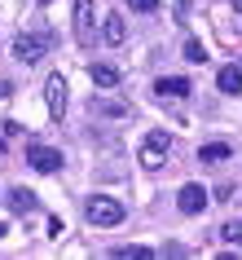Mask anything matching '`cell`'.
I'll return each mask as SVG.
<instances>
[{"label":"cell","mask_w":242,"mask_h":260,"mask_svg":"<svg viewBox=\"0 0 242 260\" xmlns=\"http://www.w3.org/2000/svg\"><path fill=\"white\" fill-rule=\"evenodd\" d=\"M88 75H93L97 88H119V67H110V62H93Z\"/></svg>","instance_id":"cell-9"},{"label":"cell","mask_w":242,"mask_h":260,"mask_svg":"<svg viewBox=\"0 0 242 260\" xmlns=\"http://www.w3.org/2000/svg\"><path fill=\"white\" fill-rule=\"evenodd\" d=\"M9 207H14L18 216H27V212H36V194L22 190V185H14V190H9Z\"/></svg>","instance_id":"cell-11"},{"label":"cell","mask_w":242,"mask_h":260,"mask_svg":"<svg viewBox=\"0 0 242 260\" xmlns=\"http://www.w3.org/2000/svg\"><path fill=\"white\" fill-rule=\"evenodd\" d=\"M229 154H233L229 141H212V146H198V164H225Z\"/></svg>","instance_id":"cell-10"},{"label":"cell","mask_w":242,"mask_h":260,"mask_svg":"<svg viewBox=\"0 0 242 260\" xmlns=\"http://www.w3.org/2000/svg\"><path fill=\"white\" fill-rule=\"evenodd\" d=\"M216 88H220V93H238V88H242V71L238 67H225L220 75H216Z\"/></svg>","instance_id":"cell-13"},{"label":"cell","mask_w":242,"mask_h":260,"mask_svg":"<svg viewBox=\"0 0 242 260\" xmlns=\"http://www.w3.org/2000/svg\"><path fill=\"white\" fill-rule=\"evenodd\" d=\"M97 110H106V115H128V106H119V102H97Z\"/></svg>","instance_id":"cell-18"},{"label":"cell","mask_w":242,"mask_h":260,"mask_svg":"<svg viewBox=\"0 0 242 260\" xmlns=\"http://www.w3.org/2000/svg\"><path fill=\"white\" fill-rule=\"evenodd\" d=\"M167 150H172V137H167L163 128H154V133L146 137V146H141V168H146V172H159Z\"/></svg>","instance_id":"cell-3"},{"label":"cell","mask_w":242,"mask_h":260,"mask_svg":"<svg viewBox=\"0 0 242 260\" xmlns=\"http://www.w3.org/2000/svg\"><path fill=\"white\" fill-rule=\"evenodd\" d=\"M101 36H106V44H123V36H128V27H123V14H106V27H101Z\"/></svg>","instance_id":"cell-12"},{"label":"cell","mask_w":242,"mask_h":260,"mask_svg":"<svg viewBox=\"0 0 242 260\" xmlns=\"http://www.w3.org/2000/svg\"><path fill=\"white\" fill-rule=\"evenodd\" d=\"M207 203H212V199H207V190H202V185H194V181H189V185H181V194H176V207H181L185 216H198Z\"/></svg>","instance_id":"cell-5"},{"label":"cell","mask_w":242,"mask_h":260,"mask_svg":"<svg viewBox=\"0 0 242 260\" xmlns=\"http://www.w3.org/2000/svg\"><path fill=\"white\" fill-rule=\"evenodd\" d=\"M154 93H159V97H189V93H194V84H189L185 75H163V80L154 84Z\"/></svg>","instance_id":"cell-8"},{"label":"cell","mask_w":242,"mask_h":260,"mask_svg":"<svg viewBox=\"0 0 242 260\" xmlns=\"http://www.w3.org/2000/svg\"><path fill=\"white\" fill-rule=\"evenodd\" d=\"M27 164L36 168V172H57V168H62V150H53V146H40V141H31V146H27Z\"/></svg>","instance_id":"cell-4"},{"label":"cell","mask_w":242,"mask_h":260,"mask_svg":"<svg viewBox=\"0 0 242 260\" xmlns=\"http://www.w3.org/2000/svg\"><path fill=\"white\" fill-rule=\"evenodd\" d=\"M75 40L93 44V0H75Z\"/></svg>","instance_id":"cell-7"},{"label":"cell","mask_w":242,"mask_h":260,"mask_svg":"<svg viewBox=\"0 0 242 260\" xmlns=\"http://www.w3.org/2000/svg\"><path fill=\"white\" fill-rule=\"evenodd\" d=\"M185 62H198L202 67V62H207V49H202L198 40H185Z\"/></svg>","instance_id":"cell-15"},{"label":"cell","mask_w":242,"mask_h":260,"mask_svg":"<svg viewBox=\"0 0 242 260\" xmlns=\"http://www.w3.org/2000/svg\"><path fill=\"white\" fill-rule=\"evenodd\" d=\"M229 238V243H242V220H233V225H225V230H220Z\"/></svg>","instance_id":"cell-17"},{"label":"cell","mask_w":242,"mask_h":260,"mask_svg":"<svg viewBox=\"0 0 242 260\" xmlns=\"http://www.w3.org/2000/svg\"><path fill=\"white\" fill-rule=\"evenodd\" d=\"M49 49H53V31H22V36L14 40V57L18 62H40Z\"/></svg>","instance_id":"cell-1"},{"label":"cell","mask_w":242,"mask_h":260,"mask_svg":"<svg viewBox=\"0 0 242 260\" xmlns=\"http://www.w3.org/2000/svg\"><path fill=\"white\" fill-rule=\"evenodd\" d=\"M84 212H88L93 225H119V220H123V203H119V199H110V194H93Z\"/></svg>","instance_id":"cell-2"},{"label":"cell","mask_w":242,"mask_h":260,"mask_svg":"<svg viewBox=\"0 0 242 260\" xmlns=\"http://www.w3.org/2000/svg\"><path fill=\"white\" fill-rule=\"evenodd\" d=\"M44 102H49V115H53V119L66 115V80H62V75H49V84H44Z\"/></svg>","instance_id":"cell-6"},{"label":"cell","mask_w":242,"mask_h":260,"mask_svg":"<svg viewBox=\"0 0 242 260\" xmlns=\"http://www.w3.org/2000/svg\"><path fill=\"white\" fill-rule=\"evenodd\" d=\"M5 234H9V230H5V225H0V238H5Z\"/></svg>","instance_id":"cell-19"},{"label":"cell","mask_w":242,"mask_h":260,"mask_svg":"<svg viewBox=\"0 0 242 260\" xmlns=\"http://www.w3.org/2000/svg\"><path fill=\"white\" fill-rule=\"evenodd\" d=\"M110 256H115V260H150L154 251H150V247H115Z\"/></svg>","instance_id":"cell-14"},{"label":"cell","mask_w":242,"mask_h":260,"mask_svg":"<svg viewBox=\"0 0 242 260\" xmlns=\"http://www.w3.org/2000/svg\"><path fill=\"white\" fill-rule=\"evenodd\" d=\"M128 9H136V14H154L159 0H128Z\"/></svg>","instance_id":"cell-16"}]
</instances>
